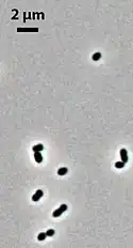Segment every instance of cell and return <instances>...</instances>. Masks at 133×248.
<instances>
[{
    "label": "cell",
    "mask_w": 133,
    "mask_h": 248,
    "mask_svg": "<svg viewBox=\"0 0 133 248\" xmlns=\"http://www.w3.org/2000/svg\"><path fill=\"white\" fill-rule=\"evenodd\" d=\"M120 157H122V162H124L125 164L128 162V152H127L126 149L120 150Z\"/></svg>",
    "instance_id": "3"
},
{
    "label": "cell",
    "mask_w": 133,
    "mask_h": 248,
    "mask_svg": "<svg viewBox=\"0 0 133 248\" xmlns=\"http://www.w3.org/2000/svg\"><path fill=\"white\" fill-rule=\"evenodd\" d=\"M43 195H44V192H43V190H41V189L36 190V191L34 192V195L32 196V201H34V202L38 201V200L41 199L42 197H43Z\"/></svg>",
    "instance_id": "2"
},
{
    "label": "cell",
    "mask_w": 133,
    "mask_h": 248,
    "mask_svg": "<svg viewBox=\"0 0 133 248\" xmlns=\"http://www.w3.org/2000/svg\"><path fill=\"white\" fill-rule=\"evenodd\" d=\"M124 166H125V163L122 162V160L115 163V167H116L117 169H122V168H124Z\"/></svg>",
    "instance_id": "8"
},
{
    "label": "cell",
    "mask_w": 133,
    "mask_h": 248,
    "mask_svg": "<svg viewBox=\"0 0 133 248\" xmlns=\"http://www.w3.org/2000/svg\"><path fill=\"white\" fill-rule=\"evenodd\" d=\"M34 158L36 163H42L43 162V156H42L41 152H34Z\"/></svg>",
    "instance_id": "5"
},
{
    "label": "cell",
    "mask_w": 133,
    "mask_h": 248,
    "mask_svg": "<svg viewBox=\"0 0 133 248\" xmlns=\"http://www.w3.org/2000/svg\"><path fill=\"white\" fill-rule=\"evenodd\" d=\"M38 28H17V32H37Z\"/></svg>",
    "instance_id": "4"
},
{
    "label": "cell",
    "mask_w": 133,
    "mask_h": 248,
    "mask_svg": "<svg viewBox=\"0 0 133 248\" xmlns=\"http://www.w3.org/2000/svg\"><path fill=\"white\" fill-rule=\"evenodd\" d=\"M67 172H68V169H67L66 167H62L57 170V174H59V175H65Z\"/></svg>",
    "instance_id": "7"
},
{
    "label": "cell",
    "mask_w": 133,
    "mask_h": 248,
    "mask_svg": "<svg viewBox=\"0 0 133 248\" xmlns=\"http://www.w3.org/2000/svg\"><path fill=\"white\" fill-rule=\"evenodd\" d=\"M32 150H33V152H41V151H43L44 150V146L43 144H36V146H34L32 148Z\"/></svg>",
    "instance_id": "6"
},
{
    "label": "cell",
    "mask_w": 133,
    "mask_h": 248,
    "mask_svg": "<svg viewBox=\"0 0 133 248\" xmlns=\"http://www.w3.org/2000/svg\"><path fill=\"white\" fill-rule=\"evenodd\" d=\"M100 58H101V53H95L94 55H93V57H92V59L94 61H98Z\"/></svg>",
    "instance_id": "10"
},
{
    "label": "cell",
    "mask_w": 133,
    "mask_h": 248,
    "mask_svg": "<svg viewBox=\"0 0 133 248\" xmlns=\"http://www.w3.org/2000/svg\"><path fill=\"white\" fill-rule=\"evenodd\" d=\"M46 234H47V236H52V235H54V230H53V229L47 230Z\"/></svg>",
    "instance_id": "11"
},
{
    "label": "cell",
    "mask_w": 133,
    "mask_h": 248,
    "mask_svg": "<svg viewBox=\"0 0 133 248\" xmlns=\"http://www.w3.org/2000/svg\"><path fill=\"white\" fill-rule=\"evenodd\" d=\"M66 210H67V205H66V204H62V205H61L59 209H57L54 212H53L52 216H53V217H59V216L62 215V214L64 213Z\"/></svg>",
    "instance_id": "1"
},
{
    "label": "cell",
    "mask_w": 133,
    "mask_h": 248,
    "mask_svg": "<svg viewBox=\"0 0 133 248\" xmlns=\"http://www.w3.org/2000/svg\"><path fill=\"white\" fill-rule=\"evenodd\" d=\"M46 237H47V234L44 233V232H42V233H39L38 235H37V240H38V241H44Z\"/></svg>",
    "instance_id": "9"
}]
</instances>
